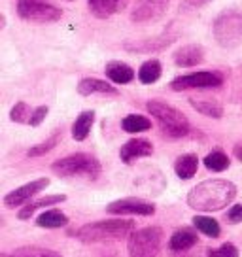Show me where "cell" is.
Masks as SVG:
<instances>
[{
	"label": "cell",
	"mask_w": 242,
	"mask_h": 257,
	"mask_svg": "<svg viewBox=\"0 0 242 257\" xmlns=\"http://www.w3.org/2000/svg\"><path fill=\"white\" fill-rule=\"evenodd\" d=\"M236 197V187L227 180H206L187 195V204L197 212L223 210Z\"/></svg>",
	"instance_id": "cell-1"
},
{
	"label": "cell",
	"mask_w": 242,
	"mask_h": 257,
	"mask_svg": "<svg viewBox=\"0 0 242 257\" xmlns=\"http://www.w3.org/2000/svg\"><path fill=\"white\" fill-rule=\"evenodd\" d=\"M133 229H135V223L131 219H106V221L83 225L81 229L74 231V234L81 242H106L131 236Z\"/></svg>",
	"instance_id": "cell-2"
},
{
	"label": "cell",
	"mask_w": 242,
	"mask_h": 257,
	"mask_svg": "<svg viewBox=\"0 0 242 257\" xmlns=\"http://www.w3.org/2000/svg\"><path fill=\"white\" fill-rule=\"evenodd\" d=\"M146 108L157 119V123L161 125V131L167 137L182 138L189 133V121L174 106L167 104L163 100H148Z\"/></svg>",
	"instance_id": "cell-3"
},
{
	"label": "cell",
	"mask_w": 242,
	"mask_h": 257,
	"mask_svg": "<svg viewBox=\"0 0 242 257\" xmlns=\"http://www.w3.org/2000/svg\"><path fill=\"white\" fill-rule=\"evenodd\" d=\"M51 170L61 178L83 176L89 180H95L100 174V163L97 157H93L89 153H74V155L55 161L51 165Z\"/></svg>",
	"instance_id": "cell-4"
},
{
	"label": "cell",
	"mask_w": 242,
	"mask_h": 257,
	"mask_svg": "<svg viewBox=\"0 0 242 257\" xmlns=\"http://www.w3.org/2000/svg\"><path fill=\"white\" fill-rule=\"evenodd\" d=\"M214 36L223 48L238 46L242 42V14L236 10L221 12L214 21Z\"/></svg>",
	"instance_id": "cell-5"
},
{
	"label": "cell",
	"mask_w": 242,
	"mask_h": 257,
	"mask_svg": "<svg viewBox=\"0 0 242 257\" xmlns=\"http://www.w3.org/2000/svg\"><path fill=\"white\" fill-rule=\"evenodd\" d=\"M163 242V231L159 227H144L133 231L127 242L129 257H157Z\"/></svg>",
	"instance_id": "cell-6"
},
{
	"label": "cell",
	"mask_w": 242,
	"mask_h": 257,
	"mask_svg": "<svg viewBox=\"0 0 242 257\" xmlns=\"http://www.w3.org/2000/svg\"><path fill=\"white\" fill-rule=\"evenodd\" d=\"M17 16L31 23H55L63 17V10L49 0H17Z\"/></svg>",
	"instance_id": "cell-7"
},
{
	"label": "cell",
	"mask_w": 242,
	"mask_h": 257,
	"mask_svg": "<svg viewBox=\"0 0 242 257\" xmlns=\"http://www.w3.org/2000/svg\"><path fill=\"white\" fill-rule=\"evenodd\" d=\"M223 83L221 74L218 72H193L187 76H180L170 83L174 91H186V89H208L219 87Z\"/></svg>",
	"instance_id": "cell-8"
},
{
	"label": "cell",
	"mask_w": 242,
	"mask_h": 257,
	"mask_svg": "<svg viewBox=\"0 0 242 257\" xmlns=\"http://www.w3.org/2000/svg\"><path fill=\"white\" fill-rule=\"evenodd\" d=\"M167 8H169V0H137L131 12V19L135 23H150L159 19L167 12Z\"/></svg>",
	"instance_id": "cell-9"
},
{
	"label": "cell",
	"mask_w": 242,
	"mask_h": 257,
	"mask_svg": "<svg viewBox=\"0 0 242 257\" xmlns=\"http://www.w3.org/2000/svg\"><path fill=\"white\" fill-rule=\"evenodd\" d=\"M49 185V180L48 178H38V180H34L31 184H25L21 187H17L14 189L12 193H8L6 197H4V204L8 206V208H17V206H21L25 202H31L36 193H40L42 189H46Z\"/></svg>",
	"instance_id": "cell-10"
},
{
	"label": "cell",
	"mask_w": 242,
	"mask_h": 257,
	"mask_svg": "<svg viewBox=\"0 0 242 257\" xmlns=\"http://www.w3.org/2000/svg\"><path fill=\"white\" fill-rule=\"evenodd\" d=\"M106 212L117 214V216H123V214H131V216H154L155 206L152 202L140 201V199H119V201L115 202H110L106 206Z\"/></svg>",
	"instance_id": "cell-11"
},
{
	"label": "cell",
	"mask_w": 242,
	"mask_h": 257,
	"mask_svg": "<svg viewBox=\"0 0 242 257\" xmlns=\"http://www.w3.org/2000/svg\"><path fill=\"white\" fill-rule=\"evenodd\" d=\"M152 153H154V146H152L150 140H146V138H133L127 144L121 146L119 157L123 163L131 165L133 161L140 159V157H148Z\"/></svg>",
	"instance_id": "cell-12"
},
{
	"label": "cell",
	"mask_w": 242,
	"mask_h": 257,
	"mask_svg": "<svg viewBox=\"0 0 242 257\" xmlns=\"http://www.w3.org/2000/svg\"><path fill=\"white\" fill-rule=\"evenodd\" d=\"M129 0H89V12L97 19H108V17L119 14L127 6Z\"/></svg>",
	"instance_id": "cell-13"
},
{
	"label": "cell",
	"mask_w": 242,
	"mask_h": 257,
	"mask_svg": "<svg viewBox=\"0 0 242 257\" xmlns=\"http://www.w3.org/2000/svg\"><path fill=\"white\" fill-rule=\"evenodd\" d=\"M202 59H204V51L197 44H189V46H184L174 51V63L178 66H186V68L195 66V64H201Z\"/></svg>",
	"instance_id": "cell-14"
},
{
	"label": "cell",
	"mask_w": 242,
	"mask_h": 257,
	"mask_svg": "<svg viewBox=\"0 0 242 257\" xmlns=\"http://www.w3.org/2000/svg\"><path fill=\"white\" fill-rule=\"evenodd\" d=\"M78 93L81 96H89V95H117V89L110 85L108 81L97 80V78H83V80L78 83Z\"/></svg>",
	"instance_id": "cell-15"
},
{
	"label": "cell",
	"mask_w": 242,
	"mask_h": 257,
	"mask_svg": "<svg viewBox=\"0 0 242 257\" xmlns=\"http://www.w3.org/2000/svg\"><path fill=\"white\" fill-rule=\"evenodd\" d=\"M104 72L113 83H119V85L131 83V81L135 80V70L131 68L129 64L119 63V61H112V63L106 64Z\"/></svg>",
	"instance_id": "cell-16"
},
{
	"label": "cell",
	"mask_w": 242,
	"mask_h": 257,
	"mask_svg": "<svg viewBox=\"0 0 242 257\" xmlns=\"http://www.w3.org/2000/svg\"><path fill=\"white\" fill-rule=\"evenodd\" d=\"M63 201H66L65 195H49V197H44V199H38V201L29 202L25 208H21L19 212H17V217H19V219H29V217L33 216L36 210L48 208V206L59 204V202H63Z\"/></svg>",
	"instance_id": "cell-17"
},
{
	"label": "cell",
	"mask_w": 242,
	"mask_h": 257,
	"mask_svg": "<svg viewBox=\"0 0 242 257\" xmlns=\"http://www.w3.org/2000/svg\"><path fill=\"white\" fill-rule=\"evenodd\" d=\"M197 167H199V157L195 153H186V155H182V157L176 159V163H174V172H176L178 178L189 180V178L195 176Z\"/></svg>",
	"instance_id": "cell-18"
},
{
	"label": "cell",
	"mask_w": 242,
	"mask_h": 257,
	"mask_svg": "<svg viewBox=\"0 0 242 257\" xmlns=\"http://www.w3.org/2000/svg\"><path fill=\"white\" fill-rule=\"evenodd\" d=\"M93 121H95V112L93 110H87V112H81L72 125V138L74 140H85L87 135L91 133V127H93Z\"/></svg>",
	"instance_id": "cell-19"
},
{
	"label": "cell",
	"mask_w": 242,
	"mask_h": 257,
	"mask_svg": "<svg viewBox=\"0 0 242 257\" xmlns=\"http://www.w3.org/2000/svg\"><path fill=\"white\" fill-rule=\"evenodd\" d=\"M195 244H197V234L191 229H180V231H176L170 236L169 248L172 251H186Z\"/></svg>",
	"instance_id": "cell-20"
},
{
	"label": "cell",
	"mask_w": 242,
	"mask_h": 257,
	"mask_svg": "<svg viewBox=\"0 0 242 257\" xmlns=\"http://www.w3.org/2000/svg\"><path fill=\"white\" fill-rule=\"evenodd\" d=\"M189 104L193 106L197 112L204 113L208 117H214V119H219L223 115V108L218 100H212V98H189Z\"/></svg>",
	"instance_id": "cell-21"
},
{
	"label": "cell",
	"mask_w": 242,
	"mask_h": 257,
	"mask_svg": "<svg viewBox=\"0 0 242 257\" xmlns=\"http://www.w3.org/2000/svg\"><path fill=\"white\" fill-rule=\"evenodd\" d=\"M68 223V217L61 212V210H48L38 216L36 225L38 227H46V229H57V227H65Z\"/></svg>",
	"instance_id": "cell-22"
},
{
	"label": "cell",
	"mask_w": 242,
	"mask_h": 257,
	"mask_svg": "<svg viewBox=\"0 0 242 257\" xmlns=\"http://www.w3.org/2000/svg\"><path fill=\"white\" fill-rule=\"evenodd\" d=\"M161 63L159 61H146L142 66H140V70H138V80L146 83V85H150V83H155V81L161 78Z\"/></svg>",
	"instance_id": "cell-23"
},
{
	"label": "cell",
	"mask_w": 242,
	"mask_h": 257,
	"mask_svg": "<svg viewBox=\"0 0 242 257\" xmlns=\"http://www.w3.org/2000/svg\"><path fill=\"white\" fill-rule=\"evenodd\" d=\"M121 127L125 133H142V131L152 128V121L144 115H140V113H131L121 121Z\"/></svg>",
	"instance_id": "cell-24"
},
{
	"label": "cell",
	"mask_w": 242,
	"mask_h": 257,
	"mask_svg": "<svg viewBox=\"0 0 242 257\" xmlns=\"http://www.w3.org/2000/svg\"><path fill=\"white\" fill-rule=\"evenodd\" d=\"M204 167L212 172H223L229 169V157L221 150H214L204 157Z\"/></svg>",
	"instance_id": "cell-25"
},
{
	"label": "cell",
	"mask_w": 242,
	"mask_h": 257,
	"mask_svg": "<svg viewBox=\"0 0 242 257\" xmlns=\"http://www.w3.org/2000/svg\"><path fill=\"white\" fill-rule=\"evenodd\" d=\"M193 225L204 233L206 236H212V238H216L219 234V223L216 219H212V217H206V216H195L193 217Z\"/></svg>",
	"instance_id": "cell-26"
},
{
	"label": "cell",
	"mask_w": 242,
	"mask_h": 257,
	"mask_svg": "<svg viewBox=\"0 0 242 257\" xmlns=\"http://www.w3.org/2000/svg\"><path fill=\"white\" fill-rule=\"evenodd\" d=\"M10 257H63L53 249L38 248V246H25V248H17Z\"/></svg>",
	"instance_id": "cell-27"
},
{
	"label": "cell",
	"mask_w": 242,
	"mask_h": 257,
	"mask_svg": "<svg viewBox=\"0 0 242 257\" xmlns=\"http://www.w3.org/2000/svg\"><path fill=\"white\" fill-rule=\"evenodd\" d=\"M59 140H61V133L57 131V133H53V137H49L46 142H42V144H38V146H33L27 155H29V157H40V155H44V153L51 152V150L59 144Z\"/></svg>",
	"instance_id": "cell-28"
},
{
	"label": "cell",
	"mask_w": 242,
	"mask_h": 257,
	"mask_svg": "<svg viewBox=\"0 0 242 257\" xmlns=\"http://www.w3.org/2000/svg\"><path fill=\"white\" fill-rule=\"evenodd\" d=\"M10 117H12V121H16V123H31L33 112H31V108H29L27 102H17V104L12 108Z\"/></svg>",
	"instance_id": "cell-29"
},
{
	"label": "cell",
	"mask_w": 242,
	"mask_h": 257,
	"mask_svg": "<svg viewBox=\"0 0 242 257\" xmlns=\"http://www.w3.org/2000/svg\"><path fill=\"white\" fill-rule=\"evenodd\" d=\"M208 257H238V249L227 242L216 249H208Z\"/></svg>",
	"instance_id": "cell-30"
},
{
	"label": "cell",
	"mask_w": 242,
	"mask_h": 257,
	"mask_svg": "<svg viewBox=\"0 0 242 257\" xmlns=\"http://www.w3.org/2000/svg\"><path fill=\"white\" fill-rule=\"evenodd\" d=\"M48 112H49L48 106H38V108H36V110L33 112V117H31V123H29V125H33V127H38L42 121L46 119Z\"/></svg>",
	"instance_id": "cell-31"
},
{
	"label": "cell",
	"mask_w": 242,
	"mask_h": 257,
	"mask_svg": "<svg viewBox=\"0 0 242 257\" xmlns=\"http://www.w3.org/2000/svg\"><path fill=\"white\" fill-rule=\"evenodd\" d=\"M227 219L231 221V223H240L242 221V204H236L233 208L227 212Z\"/></svg>",
	"instance_id": "cell-32"
},
{
	"label": "cell",
	"mask_w": 242,
	"mask_h": 257,
	"mask_svg": "<svg viewBox=\"0 0 242 257\" xmlns=\"http://www.w3.org/2000/svg\"><path fill=\"white\" fill-rule=\"evenodd\" d=\"M234 155H236V159L242 161V144H236V148H234Z\"/></svg>",
	"instance_id": "cell-33"
}]
</instances>
